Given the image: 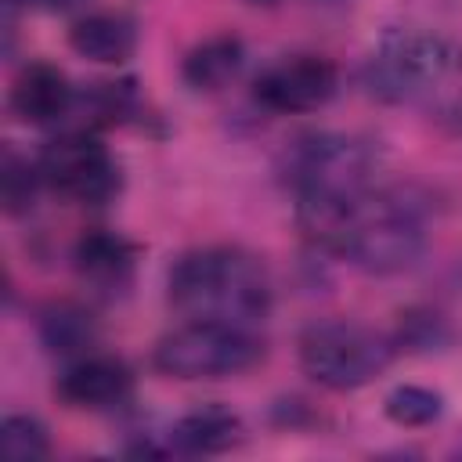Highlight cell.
<instances>
[{
  "mask_svg": "<svg viewBox=\"0 0 462 462\" xmlns=\"http://www.w3.org/2000/svg\"><path fill=\"white\" fill-rule=\"evenodd\" d=\"M0 451L7 462H36L51 455V437L32 415H7L0 422Z\"/></svg>",
  "mask_w": 462,
  "mask_h": 462,
  "instance_id": "cell-17",
  "label": "cell"
},
{
  "mask_svg": "<svg viewBox=\"0 0 462 462\" xmlns=\"http://www.w3.org/2000/svg\"><path fill=\"white\" fill-rule=\"evenodd\" d=\"M69 43L79 58H90L101 65H119L137 47V25H134V18H126L119 11H94V14H83L79 22H72Z\"/></svg>",
  "mask_w": 462,
  "mask_h": 462,
  "instance_id": "cell-12",
  "label": "cell"
},
{
  "mask_svg": "<svg viewBox=\"0 0 462 462\" xmlns=\"http://www.w3.org/2000/svg\"><path fill=\"white\" fill-rule=\"evenodd\" d=\"M40 339L51 354L61 357H76L87 354L97 339V321L90 310H83L79 303H51L40 314Z\"/></svg>",
  "mask_w": 462,
  "mask_h": 462,
  "instance_id": "cell-15",
  "label": "cell"
},
{
  "mask_svg": "<svg viewBox=\"0 0 462 462\" xmlns=\"http://www.w3.org/2000/svg\"><path fill=\"white\" fill-rule=\"evenodd\" d=\"M242 65H245L242 40L231 36V32H220V36H209V40L195 43L184 54L180 76L191 90H220L242 72Z\"/></svg>",
  "mask_w": 462,
  "mask_h": 462,
  "instance_id": "cell-14",
  "label": "cell"
},
{
  "mask_svg": "<svg viewBox=\"0 0 462 462\" xmlns=\"http://www.w3.org/2000/svg\"><path fill=\"white\" fill-rule=\"evenodd\" d=\"M137 108V90L134 79H119V83H94V90L87 94V112L94 123H123L126 116H134Z\"/></svg>",
  "mask_w": 462,
  "mask_h": 462,
  "instance_id": "cell-19",
  "label": "cell"
},
{
  "mask_svg": "<svg viewBox=\"0 0 462 462\" xmlns=\"http://www.w3.org/2000/svg\"><path fill=\"white\" fill-rule=\"evenodd\" d=\"M36 166H40V177L47 188H54L65 199L87 202V206H101V202L116 199L119 184H123L119 162L87 130H72V134L47 141L36 155Z\"/></svg>",
  "mask_w": 462,
  "mask_h": 462,
  "instance_id": "cell-7",
  "label": "cell"
},
{
  "mask_svg": "<svg viewBox=\"0 0 462 462\" xmlns=\"http://www.w3.org/2000/svg\"><path fill=\"white\" fill-rule=\"evenodd\" d=\"M300 227L368 274H397L426 249V202L408 188L365 191L343 206H296Z\"/></svg>",
  "mask_w": 462,
  "mask_h": 462,
  "instance_id": "cell-1",
  "label": "cell"
},
{
  "mask_svg": "<svg viewBox=\"0 0 462 462\" xmlns=\"http://www.w3.org/2000/svg\"><path fill=\"white\" fill-rule=\"evenodd\" d=\"M267 267L238 245H206L170 267V303L184 318L256 325L271 314Z\"/></svg>",
  "mask_w": 462,
  "mask_h": 462,
  "instance_id": "cell-2",
  "label": "cell"
},
{
  "mask_svg": "<svg viewBox=\"0 0 462 462\" xmlns=\"http://www.w3.org/2000/svg\"><path fill=\"white\" fill-rule=\"evenodd\" d=\"M76 271L79 278H87L97 289H123L130 285L134 263H137V245L130 238H123L119 231H105L94 227L87 235H79L76 249H72Z\"/></svg>",
  "mask_w": 462,
  "mask_h": 462,
  "instance_id": "cell-11",
  "label": "cell"
},
{
  "mask_svg": "<svg viewBox=\"0 0 462 462\" xmlns=\"http://www.w3.org/2000/svg\"><path fill=\"white\" fill-rule=\"evenodd\" d=\"M43 184L40 177V166L22 159L18 152H4V162H0V195H4V209L11 217L32 209V199H36V188Z\"/></svg>",
  "mask_w": 462,
  "mask_h": 462,
  "instance_id": "cell-18",
  "label": "cell"
},
{
  "mask_svg": "<svg viewBox=\"0 0 462 462\" xmlns=\"http://www.w3.org/2000/svg\"><path fill=\"white\" fill-rule=\"evenodd\" d=\"M375 148L350 134L310 130L292 137L278 155V177L296 206H343L372 188Z\"/></svg>",
  "mask_w": 462,
  "mask_h": 462,
  "instance_id": "cell-3",
  "label": "cell"
},
{
  "mask_svg": "<svg viewBox=\"0 0 462 462\" xmlns=\"http://www.w3.org/2000/svg\"><path fill=\"white\" fill-rule=\"evenodd\" d=\"M76 94L69 87V76L51 61H32L18 72L11 87V108L29 126H51L69 116Z\"/></svg>",
  "mask_w": 462,
  "mask_h": 462,
  "instance_id": "cell-10",
  "label": "cell"
},
{
  "mask_svg": "<svg viewBox=\"0 0 462 462\" xmlns=\"http://www.w3.org/2000/svg\"><path fill=\"white\" fill-rule=\"evenodd\" d=\"M451 69L448 40L422 29H386L365 61V83L383 101H408Z\"/></svg>",
  "mask_w": 462,
  "mask_h": 462,
  "instance_id": "cell-6",
  "label": "cell"
},
{
  "mask_svg": "<svg viewBox=\"0 0 462 462\" xmlns=\"http://www.w3.org/2000/svg\"><path fill=\"white\" fill-rule=\"evenodd\" d=\"M134 386V372L108 354H83L58 375V397L69 408H112Z\"/></svg>",
  "mask_w": 462,
  "mask_h": 462,
  "instance_id": "cell-9",
  "label": "cell"
},
{
  "mask_svg": "<svg viewBox=\"0 0 462 462\" xmlns=\"http://www.w3.org/2000/svg\"><path fill=\"white\" fill-rule=\"evenodd\" d=\"M249 4H278V0H249Z\"/></svg>",
  "mask_w": 462,
  "mask_h": 462,
  "instance_id": "cell-21",
  "label": "cell"
},
{
  "mask_svg": "<svg viewBox=\"0 0 462 462\" xmlns=\"http://www.w3.org/2000/svg\"><path fill=\"white\" fill-rule=\"evenodd\" d=\"M336 87H339V72L328 58L292 54V58H282V61L267 65L256 76L253 97L271 112L296 116V112H314V108L328 105Z\"/></svg>",
  "mask_w": 462,
  "mask_h": 462,
  "instance_id": "cell-8",
  "label": "cell"
},
{
  "mask_svg": "<svg viewBox=\"0 0 462 462\" xmlns=\"http://www.w3.org/2000/svg\"><path fill=\"white\" fill-rule=\"evenodd\" d=\"M386 408V419L404 426V430H415V426H430L440 419L444 411V397L430 386H415V383H404V386H393L383 401Z\"/></svg>",
  "mask_w": 462,
  "mask_h": 462,
  "instance_id": "cell-16",
  "label": "cell"
},
{
  "mask_svg": "<svg viewBox=\"0 0 462 462\" xmlns=\"http://www.w3.org/2000/svg\"><path fill=\"white\" fill-rule=\"evenodd\" d=\"M260 357L263 343L253 328L202 318H188L152 350V365L173 379H227L249 372Z\"/></svg>",
  "mask_w": 462,
  "mask_h": 462,
  "instance_id": "cell-4",
  "label": "cell"
},
{
  "mask_svg": "<svg viewBox=\"0 0 462 462\" xmlns=\"http://www.w3.org/2000/svg\"><path fill=\"white\" fill-rule=\"evenodd\" d=\"M242 440V419L224 404H202L180 415L170 430V444L188 455H220Z\"/></svg>",
  "mask_w": 462,
  "mask_h": 462,
  "instance_id": "cell-13",
  "label": "cell"
},
{
  "mask_svg": "<svg viewBox=\"0 0 462 462\" xmlns=\"http://www.w3.org/2000/svg\"><path fill=\"white\" fill-rule=\"evenodd\" d=\"M36 4H43V7H72L76 0H36Z\"/></svg>",
  "mask_w": 462,
  "mask_h": 462,
  "instance_id": "cell-20",
  "label": "cell"
},
{
  "mask_svg": "<svg viewBox=\"0 0 462 462\" xmlns=\"http://www.w3.org/2000/svg\"><path fill=\"white\" fill-rule=\"evenodd\" d=\"M393 361V339L361 321H314L300 336V368L328 390H357Z\"/></svg>",
  "mask_w": 462,
  "mask_h": 462,
  "instance_id": "cell-5",
  "label": "cell"
}]
</instances>
